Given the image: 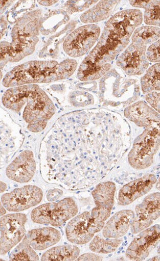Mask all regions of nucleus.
I'll return each instance as SVG.
<instances>
[{"mask_svg": "<svg viewBox=\"0 0 160 261\" xmlns=\"http://www.w3.org/2000/svg\"><path fill=\"white\" fill-rule=\"evenodd\" d=\"M121 239L105 240L99 236H96L89 244L90 249L97 253L107 254L115 251L123 243Z\"/></svg>", "mask_w": 160, "mask_h": 261, "instance_id": "nucleus-21", "label": "nucleus"}, {"mask_svg": "<svg viewBox=\"0 0 160 261\" xmlns=\"http://www.w3.org/2000/svg\"><path fill=\"white\" fill-rule=\"evenodd\" d=\"M26 215L10 214L0 218V254L5 255L16 246L26 234Z\"/></svg>", "mask_w": 160, "mask_h": 261, "instance_id": "nucleus-6", "label": "nucleus"}, {"mask_svg": "<svg viewBox=\"0 0 160 261\" xmlns=\"http://www.w3.org/2000/svg\"><path fill=\"white\" fill-rule=\"evenodd\" d=\"M150 1H130V5L135 8H146Z\"/></svg>", "mask_w": 160, "mask_h": 261, "instance_id": "nucleus-31", "label": "nucleus"}, {"mask_svg": "<svg viewBox=\"0 0 160 261\" xmlns=\"http://www.w3.org/2000/svg\"><path fill=\"white\" fill-rule=\"evenodd\" d=\"M125 116L140 127H149L159 124V116L144 101H139L128 107Z\"/></svg>", "mask_w": 160, "mask_h": 261, "instance_id": "nucleus-17", "label": "nucleus"}, {"mask_svg": "<svg viewBox=\"0 0 160 261\" xmlns=\"http://www.w3.org/2000/svg\"><path fill=\"white\" fill-rule=\"evenodd\" d=\"M58 1H43V2H38L40 3L39 4L44 6H52L56 3H58Z\"/></svg>", "mask_w": 160, "mask_h": 261, "instance_id": "nucleus-33", "label": "nucleus"}, {"mask_svg": "<svg viewBox=\"0 0 160 261\" xmlns=\"http://www.w3.org/2000/svg\"><path fill=\"white\" fill-rule=\"evenodd\" d=\"M62 194L60 190H56L55 194H54L53 190L50 191L48 195V199L50 201H54L59 198Z\"/></svg>", "mask_w": 160, "mask_h": 261, "instance_id": "nucleus-30", "label": "nucleus"}, {"mask_svg": "<svg viewBox=\"0 0 160 261\" xmlns=\"http://www.w3.org/2000/svg\"><path fill=\"white\" fill-rule=\"evenodd\" d=\"M5 60H6V58L4 53L1 50H0V81H1L3 77V73L1 69L6 63Z\"/></svg>", "mask_w": 160, "mask_h": 261, "instance_id": "nucleus-32", "label": "nucleus"}, {"mask_svg": "<svg viewBox=\"0 0 160 261\" xmlns=\"http://www.w3.org/2000/svg\"><path fill=\"white\" fill-rule=\"evenodd\" d=\"M120 1H102L81 17L85 23L98 22L109 17Z\"/></svg>", "mask_w": 160, "mask_h": 261, "instance_id": "nucleus-19", "label": "nucleus"}, {"mask_svg": "<svg viewBox=\"0 0 160 261\" xmlns=\"http://www.w3.org/2000/svg\"><path fill=\"white\" fill-rule=\"evenodd\" d=\"M100 32V27L95 24L77 28L66 37L63 44L64 50L73 58L85 55L98 40Z\"/></svg>", "mask_w": 160, "mask_h": 261, "instance_id": "nucleus-7", "label": "nucleus"}, {"mask_svg": "<svg viewBox=\"0 0 160 261\" xmlns=\"http://www.w3.org/2000/svg\"><path fill=\"white\" fill-rule=\"evenodd\" d=\"M149 260H159V256L158 255V256H155L154 257H153L152 259H149Z\"/></svg>", "mask_w": 160, "mask_h": 261, "instance_id": "nucleus-36", "label": "nucleus"}, {"mask_svg": "<svg viewBox=\"0 0 160 261\" xmlns=\"http://www.w3.org/2000/svg\"><path fill=\"white\" fill-rule=\"evenodd\" d=\"M156 180L154 174H148L125 185L119 192V205H128L145 195L151 191Z\"/></svg>", "mask_w": 160, "mask_h": 261, "instance_id": "nucleus-15", "label": "nucleus"}, {"mask_svg": "<svg viewBox=\"0 0 160 261\" xmlns=\"http://www.w3.org/2000/svg\"><path fill=\"white\" fill-rule=\"evenodd\" d=\"M42 190L35 185H27L4 194L2 203L6 210L19 212L38 205L43 199Z\"/></svg>", "mask_w": 160, "mask_h": 261, "instance_id": "nucleus-8", "label": "nucleus"}, {"mask_svg": "<svg viewBox=\"0 0 160 261\" xmlns=\"http://www.w3.org/2000/svg\"><path fill=\"white\" fill-rule=\"evenodd\" d=\"M6 210L2 204V203L0 202V217L4 216L6 214Z\"/></svg>", "mask_w": 160, "mask_h": 261, "instance_id": "nucleus-35", "label": "nucleus"}, {"mask_svg": "<svg viewBox=\"0 0 160 261\" xmlns=\"http://www.w3.org/2000/svg\"><path fill=\"white\" fill-rule=\"evenodd\" d=\"M135 216L134 212L130 210L116 213L104 226L103 229V237L106 239H116L125 236Z\"/></svg>", "mask_w": 160, "mask_h": 261, "instance_id": "nucleus-16", "label": "nucleus"}, {"mask_svg": "<svg viewBox=\"0 0 160 261\" xmlns=\"http://www.w3.org/2000/svg\"><path fill=\"white\" fill-rule=\"evenodd\" d=\"M76 260H103V257L95 253H87L77 257Z\"/></svg>", "mask_w": 160, "mask_h": 261, "instance_id": "nucleus-29", "label": "nucleus"}, {"mask_svg": "<svg viewBox=\"0 0 160 261\" xmlns=\"http://www.w3.org/2000/svg\"><path fill=\"white\" fill-rule=\"evenodd\" d=\"M146 55L147 60L150 62H159V40L152 43L149 47Z\"/></svg>", "mask_w": 160, "mask_h": 261, "instance_id": "nucleus-27", "label": "nucleus"}, {"mask_svg": "<svg viewBox=\"0 0 160 261\" xmlns=\"http://www.w3.org/2000/svg\"><path fill=\"white\" fill-rule=\"evenodd\" d=\"M77 67V62L71 59L60 64L56 61H31L17 66L8 72L3 84L11 88L56 82L71 77Z\"/></svg>", "mask_w": 160, "mask_h": 261, "instance_id": "nucleus-3", "label": "nucleus"}, {"mask_svg": "<svg viewBox=\"0 0 160 261\" xmlns=\"http://www.w3.org/2000/svg\"><path fill=\"white\" fill-rule=\"evenodd\" d=\"M159 28L145 26L137 29L132 37L133 43L147 45L159 40Z\"/></svg>", "mask_w": 160, "mask_h": 261, "instance_id": "nucleus-23", "label": "nucleus"}, {"mask_svg": "<svg viewBox=\"0 0 160 261\" xmlns=\"http://www.w3.org/2000/svg\"><path fill=\"white\" fill-rule=\"evenodd\" d=\"M98 1H68L64 6L66 12L70 14L82 12L89 8Z\"/></svg>", "mask_w": 160, "mask_h": 261, "instance_id": "nucleus-26", "label": "nucleus"}, {"mask_svg": "<svg viewBox=\"0 0 160 261\" xmlns=\"http://www.w3.org/2000/svg\"><path fill=\"white\" fill-rule=\"evenodd\" d=\"M116 186L110 181L98 184L92 192L96 206L91 213L93 221L105 226V221L109 217L114 205Z\"/></svg>", "mask_w": 160, "mask_h": 261, "instance_id": "nucleus-9", "label": "nucleus"}, {"mask_svg": "<svg viewBox=\"0 0 160 261\" xmlns=\"http://www.w3.org/2000/svg\"><path fill=\"white\" fill-rule=\"evenodd\" d=\"M7 188L6 184L2 181H0V194L5 192Z\"/></svg>", "mask_w": 160, "mask_h": 261, "instance_id": "nucleus-34", "label": "nucleus"}, {"mask_svg": "<svg viewBox=\"0 0 160 261\" xmlns=\"http://www.w3.org/2000/svg\"><path fill=\"white\" fill-rule=\"evenodd\" d=\"M159 225H155L140 232L128 248L126 257L135 261L146 259L159 243Z\"/></svg>", "mask_w": 160, "mask_h": 261, "instance_id": "nucleus-11", "label": "nucleus"}, {"mask_svg": "<svg viewBox=\"0 0 160 261\" xmlns=\"http://www.w3.org/2000/svg\"><path fill=\"white\" fill-rule=\"evenodd\" d=\"M98 232L92 221L91 214L85 212L73 218L66 227V236L72 243L83 245L90 242Z\"/></svg>", "mask_w": 160, "mask_h": 261, "instance_id": "nucleus-12", "label": "nucleus"}, {"mask_svg": "<svg viewBox=\"0 0 160 261\" xmlns=\"http://www.w3.org/2000/svg\"><path fill=\"white\" fill-rule=\"evenodd\" d=\"M159 63L152 66L141 79L144 93L159 91Z\"/></svg>", "mask_w": 160, "mask_h": 261, "instance_id": "nucleus-22", "label": "nucleus"}, {"mask_svg": "<svg viewBox=\"0 0 160 261\" xmlns=\"http://www.w3.org/2000/svg\"><path fill=\"white\" fill-rule=\"evenodd\" d=\"M142 21V13L138 10L117 13L107 21L99 42L85 59L98 66L110 68L109 62L125 49L134 30Z\"/></svg>", "mask_w": 160, "mask_h": 261, "instance_id": "nucleus-2", "label": "nucleus"}, {"mask_svg": "<svg viewBox=\"0 0 160 261\" xmlns=\"http://www.w3.org/2000/svg\"><path fill=\"white\" fill-rule=\"evenodd\" d=\"M144 22L146 24L159 26V1H150L145 8Z\"/></svg>", "mask_w": 160, "mask_h": 261, "instance_id": "nucleus-25", "label": "nucleus"}, {"mask_svg": "<svg viewBox=\"0 0 160 261\" xmlns=\"http://www.w3.org/2000/svg\"><path fill=\"white\" fill-rule=\"evenodd\" d=\"M78 206L72 198L58 202L46 203L34 208L31 213L32 221L38 224L60 227L78 213Z\"/></svg>", "mask_w": 160, "mask_h": 261, "instance_id": "nucleus-5", "label": "nucleus"}, {"mask_svg": "<svg viewBox=\"0 0 160 261\" xmlns=\"http://www.w3.org/2000/svg\"><path fill=\"white\" fill-rule=\"evenodd\" d=\"M60 231L52 227L32 230L24 239L36 250H43L57 244L61 240Z\"/></svg>", "mask_w": 160, "mask_h": 261, "instance_id": "nucleus-18", "label": "nucleus"}, {"mask_svg": "<svg viewBox=\"0 0 160 261\" xmlns=\"http://www.w3.org/2000/svg\"><path fill=\"white\" fill-rule=\"evenodd\" d=\"M147 101L156 111L159 113V93L157 92H152L146 95Z\"/></svg>", "mask_w": 160, "mask_h": 261, "instance_id": "nucleus-28", "label": "nucleus"}, {"mask_svg": "<svg viewBox=\"0 0 160 261\" xmlns=\"http://www.w3.org/2000/svg\"><path fill=\"white\" fill-rule=\"evenodd\" d=\"M35 171L34 154L30 150H26L9 165L6 170V174L9 178L14 181L26 183L32 179Z\"/></svg>", "mask_w": 160, "mask_h": 261, "instance_id": "nucleus-14", "label": "nucleus"}, {"mask_svg": "<svg viewBox=\"0 0 160 261\" xmlns=\"http://www.w3.org/2000/svg\"><path fill=\"white\" fill-rule=\"evenodd\" d=\"M80 250L76 246L67 245L57 246L47 251L42 256V260L71 261L79 256Z\"/></svg>", "mask_w": 160, "mask_h": 261, "instance_id": "nucleus-20", "label": "nucleus"}, {"mask_svg": "<svg viewBox=\"0 0 160 261\" xmlns=\"http://www.w3.org/2000/svg\"><path fill=\"white\" fill-rule=\"evenodd\" d=\"M146 47L147 45L132 43L118 58L117 65L129 75H140L149 65L146 55Z\"/></svg>", "mask_w": 160, "mask_h": 261, "instance_id": "nucleus-13", "label": "nucleus"}, {"mask_svg": "<svg viewBox=\"0 0 160 261\" xmlns=\"http://www.w3.org/2000/svg\"><path fill=\"white\" fill-rule=\"evenodd\" d=\"M2 102L17 115L23 127L32 133L43 131L56 113L51 98L35 84L10 88L3 95Z\"/></svg>", "mask_w": 160, "mask_h": 261, "instance_id": "nucleus-1", "label": "nucleus"}, {"mask_svg": "<svg viewBox=\"0 0 160 261\" xmlns=\"http://www.w3.org/2000/svg\"><path fill=\"white\" fill-rule=\"evenodd\" d=\"M159 146V129L154 126L146 127L134 142L128 156L130 165L138 170L148 168L153 164Z\"/></svg>", "mask_w": 160, "mask_h": 261, "instance_id": "nucleus-4", "label": "nucleus"}, {"mask_svg": "<svg viewBox=\"0 0 160 261\" xmlns=\"http://www.w3.org/2000/svg\"><path fill=\"white\" fill-rule=\"evenodd\" d=\"M159 193L147 196L135 207V216L131 225V232L136 234L148 228L159 217Z\"/></svg>", "mask_w": 160, "mask_h": 261, "instance_id": "nucleus-10", "label": "nucleus"}, {"mask_svg": "<svg viewBox=\"0 0 160 261\" xmlns=\"http://www.w3.org/2000/svg\"><path fill=\"white\" fill-rule=\"evenodd\" d=\"M11 260H38L39 257L34 249L24 239L10 255Z\"/></svg>", "mask_w": 160, "mask_h": 261, "instance_id": "nucleus-24", "label": "nucleus"}]
</instances>
